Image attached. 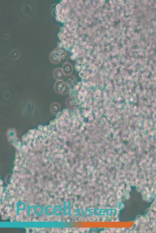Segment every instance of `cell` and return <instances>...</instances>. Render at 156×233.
<instances>
[{"mask_svg": "<svg viewBox=\"0 0 156 233\" xmlns=\"http://www.w3.org/2000/svg\"><path fill=\"white\" fill-rule=\"evenodd\" d=\"M49 58L52 63L58 64L61 61V54L59 52L54 51L50 54Z\"/></svg>", "mask_w": 156, "mask_h": 233, "instance_id": "obj_3", "label": "cell"}, {"mask_svg": "<svg viewBox=\"0 0 156 233\" xmlns=\"http://www.w3.org/2000/svg\"><path fill=\"white\" fill-rule=\"evenodd\" d=\"M53 76L57 81H63L65 78L66 75L62 68H56L53 72Z\"/></svg>", "mask_w": 156, "mask_h": 233, "instance_id": "obj_2", "label": "cell"}, {"mask_svg": "<svg viewBox=\"0 0 156 233\" xmlns=\"http://www.w3.org/2000/svg\"><path fill=\"white\" fill-rule=\"evenodd\" d=\"M51 110L52 113L56 114L60 111L61 107L60 105L57 103H54L51 106Z\"/></svg>", "mask_w": 156, "mask_h": 233, "instance_id": "obj_5", "label": "cell"}, {"mask_svg": "<svg viewBox=\"0 0 156 233\" xmlns=\"http://www.w3.org/2000/svg\"><path fill=\"white\" fill-rule=\"evenodd\" d=\"M62 69L66 75H70L73 73V65L70 63L65 62L62 67Z\"/></svg>", "mask_w": 156, "mask_h": 233, "instance_id": "obj_4", "label": "cell"}, {"mask_svg": "<svg viewBox=\"0 0 156 233\" xmlns=\"http://www.w3.org/2000/svg\"><path fill=\"white\" fill-rule=\"evenodd\" d=\"M69 89V85L63 81H57L54 85V90L58 93L67 94Z\"/></svg>", "mask_w": 156, "mask_h": 233, "instance_id": "obj_1", "label": "cell"}]
</instances>
